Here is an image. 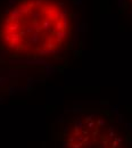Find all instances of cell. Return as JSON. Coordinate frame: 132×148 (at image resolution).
<instances>
[{
	"label": "cell",
	"mask_w": 132,
	"mask_h": 148,
	"mask_svg": "<svg viewBox=\"0 0 132 148\" xmlns=\"http://www.w3.org/2000/svg\"><path fill=\"white\" fill-rule=\"evenodd\" d=\"M121 2V9L128 14L130 16V18H132V0H120Z\"/></svg>",
	"instance_id": "2"
},
{
	"label": "cell",
	"mask_w": 132,
	"mask_h": 148,
	"mask_svg": "<svg viewBox=\"0 0 132 148\" xmlns=\"http://www.w3.org/2000/svg\"><path fill=\"white\" fill-rule=\"evenodd\" d=\"M83 27L81 0H0V54L9 60L62 64Z\"/></svg>",
	"instance_id": "1"
}]
</instances>
